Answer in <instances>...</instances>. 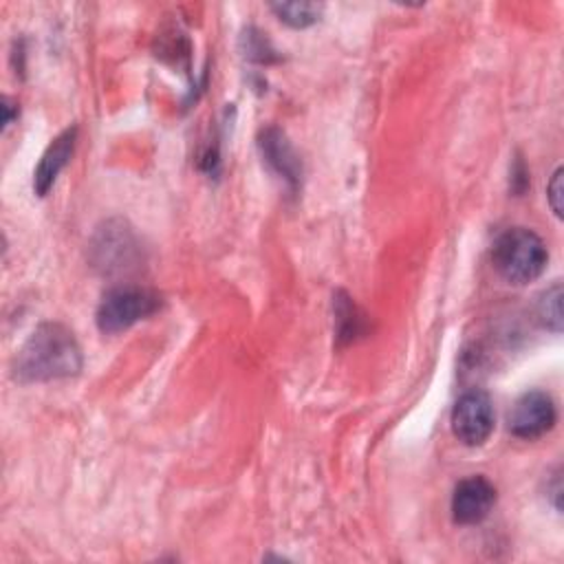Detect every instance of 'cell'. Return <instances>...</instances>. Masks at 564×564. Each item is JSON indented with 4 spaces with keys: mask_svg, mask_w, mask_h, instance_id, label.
Segmentation results:
<instances>
[{
    "mask_svg": "<svg viewBox=\"0 0 564 564\" xmlns=\"http://www.w3.org/2000/svg\"><path fill=\"white\" fill-rule=\"evenodd\" d=\"M82 366V348L73 330L59 322H42L18 350L13 377L20 383H42L75 377Z\"/></svg>",
    "mask_w": 564,
    "mask_h": 564,
    "instance_id": "cell-1",
    "label": "cell"
},
{
    "mask_svg": "<svg viewBox=\"0 0 564 564\" xmlns=\"http://www.w3.org/2000/svg\"><path fill=\"white\" fill-rule=\"evenodd\" d=\"M90 267L104 278L137 273L145 262V251L137 231L121 218L104 220L88 242Z\"/></svg>",
    "mask_w": 564,
    "mask_h": 564,
    "instance_id": "cell-2",
    "label": "cell"
},
{
    "mask_svg": "<svg viewBox=\"0 0 564 564\" xmlns=\"http://www.w3.org/2000/svg\"><path fill=\"white\" fill-rule=\"evenodd\" d=\"M491 262L507 282L527 284L542 275L549 262V251L535 231L511 227L496 238Z\"/></svg>",
    "mask_w": 564,
    "mask_h": 564,
    "instance_id": "cell-3",
    "label": "cell"
},
{
    "mask_svg": "<svg viewBox=\"0 0 564 564\" xmlns=\"http://www.w3.org/2000/svg\"><path fill=\"white\" fill-rule=\"evenodd\" d=\"M161 306L163 297L154 289L121 282L104 293L95 313V322L101 333L117 335L128 330L137 322L152 317L161 311Z\"/></svg>",
    "mask_w": 564,
    "mask_h": 564,
    "instance_id": "cell-4",
    "label": "cell"
},
{
    "mask_svg": "<svg viewBox=\"0 0 564 564\" xmlns=\"http://www.w3.org/2000/svg\"><path fill=\"white\" fill-rule=\"evenodd\" d=\"M494 425H496V414L487 392L469 390L454 403L452 432L463 445L478 447L487 443V438L494 432Z\"/></svg>",
    "mask_w": 564,
    "mask_h": 564,
    "instance_id": "cell-5",
    "label": "cell"
},
{
    "mask_svg": "<svg viewBox=\"0 0 564 564\" xmlns=\"http://www.w3.org/2000/svg\"><path fill=\"white\" fill-rule=\"evenodd\" d=\"M557 421V410L549 392L544 390H527L520 394L509 412V432L516 438L533 441L553 430Z\"/></svg>",
    "mask_w": 564,
    "mask_h": 564,
    "instance_id": "cell-6",
    "label": "cell"
},
{
    "mask_svg": "<svg viewBox=\"0 0 564 564\" xmlns=\"http://www.w3.org/2000/svg\"><path fill=\"white\" fill-rule=\"evenodd\" d=\"M258 150L262 154V161L284 181V185L291 192H297L302 187V176H304L302 159L280 128L275 126L262 128L258 134Z\"/></svg>",
    "mask_w": 564,
    "mask_h": 564,
    "instance_id": "cell-7",
    "label": "cell"
},
{
    "mask_svg": "<svg viewBox=\"0 0 564 564\" xmlns=\"http://www.w3.org/2000/svg\"><path fill=\"white\" fill-rule=\"evenodd\" d=\"M496 505V487L485 476L463 478L452 494V518L458 524L482 522Z\"/></svg>",
    "mask_w": 564,
    "mask_h": 564,
    "instance_id": "cell-8",
    "label": "cell"
},
{
    "mask_svg": "<svg viewBox=\"0 0 564 564\" xmlns=\"http://www.w3.org/2000/svg\"><path fill=\"white\" fill-rule=\"evenodd\" d=\"M77 143V126L62 130L44 150L35 172H33V189L37 196H46L48 189L55 185L59 172L68 165L73 150Z\"/></svg>",
    "mask_w": 564,
    "mask_h": 564,
    "instance_id": "cell-9",
    "label": "cell"
},
{
    "mask_svg": "<svg viewBox=\"0 0 564 564\" xmlns=\"http://www.w3.org/2000/svg\"><path fill=\"white\" fill-rule=\"evenodd\" d=\"M335 306V322H337V339L339 341H352L357 335L364 333V317L355 302L344 293L337 291L333 297Z\"/></svg>",
    "mask_w": 564,
    "mask_h": 564,
    "instance_id": "cell-10",
    "label": "cell"
},
{
    "mask_svg": "<svg viewBox=\"0 0 564 564\" xmlns=\"http://www.w3.org/2000/svg\"><path fill=\"white\" fill-rule=\"evenodd\" d=\"M269 9L278 15L280 22L293 29H306L322 15V4L317 2H273Z\"/></svg>",
    "mask_w": 564,
    "mask_h": 564,
    "instance_id": "cell-11",
    "label": "cell"
},
{
    "mask_svg": "<svg viewBox=\"0 0 564 564\" xmlns=\"http://www.w3.org/2000/svg\"><path fill=\"white\" fill-rule=\"evenodd\" d=\"M535 311L544 328L553 333H562V284L560 282H553L540 293Z\"/></svg>",
    "mask_w": 564,
    "mask_h": 564,
    "instance_id": "cell-12",
    "label": "cell"
},
{
    "mask_svg": "<svg viewBox=\"0 0 564 564\" xmlns=\"http://www.w3.org/2000/svg\"><path fill=\"white\" fill-rule=\"evenodd\" d=\"M240 48H242V55L249 59V62H258V64H273L280 59L278 51L273 48V44L269 42V37L258 31L256 26H249L242 31L240 35Z\"/></svg>",
    "mask_w": 564,
    "mask_h": 564,
    "instance_id": "cell-13",
    "label": "cell"
},
{
    "mask_svg": "<svg viewBox=\"0 0 564 564\" xmlns=\"http://www.w3.org/2000/svg\"><path fill=\"white\" fill-rule=\"evenodd\" d=\"M546 200L553 209V214L560 218L562 216V167H557L546 185Z\"/></svg>",
    "mask_w": 564,
    "mask_h": 564,
    "instance_id": "cell-14",
    "label": "cell"
}]
</instances>
